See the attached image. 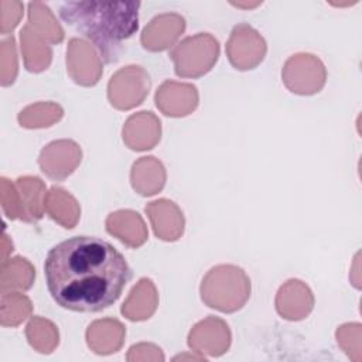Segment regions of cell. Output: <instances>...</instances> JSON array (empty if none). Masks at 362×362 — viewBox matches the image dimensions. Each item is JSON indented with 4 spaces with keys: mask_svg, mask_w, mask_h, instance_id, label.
<instances>
[{
    "mask_svg": "<svg viewBox=\"0 0 362 362\" xmlns=\"http://www.w3.org/2000/svg\"><path fill=\"white\" fill-rule=\"evenodd\" d=\"M44 276L48 293L59 307L99 313L117 301L132 270L109 242L96 236H72L48 250Z\"/></svg>",
    "mask_w": 362,
    "mask_h": 362,
    "instance_id": "6da1fadb",
    "label": "cell"
},
{
    "mask_svg": "<svg viewBox=\"0 0 362 362\" xmlns=\"http://www.w3.org/2000/svg\"><path fill=\"white\" fill-rule=\"evenodd\" d=\"M140 6V1H65L59 6V17L90 40L106 64H113L122 42L139 30Z\"/></svg>",
    "mask_w": 362,
    "mask_h": 362,
    "instance_id": "7a4b0ae2",
    "label": "cell"
},
{
    "mask_svg": "<svg viewBox=\"0 0 362 362\" xmlns=\"http://www.w3.org/2000/svg\"><path fill=\"white\" fill-rule=\"evenodd\" d=\"M199 291L208 307L222 313H235L250 297V280L243 269L233 264H219L202 279Z\"/></svg>",
    "mask_w": 362,
    "mask_h": 362,
    "instance_id": "3957f363",
    "label": "cell"
},
{
    "mask_svg": "<svg viewBox=\"0 0 362 362\" xmlns=\"http://www.w3.org/2000/svg\"><path fill=\"white\" fill-rule=\"evenodd\" d=\"M219 57V42L209 33L184 38L170 52L174 71L181 78H199L209 72Z\"/></svg>",
    "mask_w": 362,
    "mask_h": 362,
    "instance_id": "277c9868",
    "label": "cell"
},
{
    "mask_svg": "<svg viewBox=\"0 0 362 362\" xmlns=\"http://www.w3.org/2000/svg\"><path fill=\"white\" fill-rule=\"evenodd\" d=\"M150 76L141 68L129 65L117 71L107 83V98L112 106L120 110L140 105L148 95Z\"/></svg>",
    "mask_w": 362,
    "mask_h": 362,
    "instance_id": "5b68a950",
    "label": "cell"
},
{
    "mask_svg": "<svg viewBox=\"0 0 362 362\" xmlns=\"http://www.w3.org/2000/svg\"><path fill=\"white\" fill-rule=\"evenodd\" d=\"M284 85L298 95H314L325 83L324 64L311 54H296L287 59L281 71Z\"/></svg>",
    "mask_w": 362,
    "mask_h": 362,
    "instance_id": "8992f818",
    "label": "cell"
},
{
    "mask_svg": "<svg viewBox=\"0 0 362 362\" xmlns=\"http://www.w3.org/2000/svg\"><path fill=\"white\" fill-rule=\"evenodd\" d=\"M226 54L236 69H253L266 55V41L253 27L242 23L233 27L226 44Z\"/></svg>",
    "mask_w": 362,
    "mask_h": 362,
    "instance_id": "52a82bcc",
    "label": "cell"
},
{
    "mask_svg": "<svg viewBox=\"0 0 362 362\" xmlns=\"http://www.w3.org/2000/svg\"><path fill=\"white\" fill-rule=\"evenodd\" d=\"M66 66L71 78L83 86L98 83L102 68L95 49L83 40L72 38L66 49Z\"/></svg>",
    "mask_w": 362,
    "mask_h": 362,
    "instance_id": "ba28073f",
    "label": "cell"
},
{
    "mask_svg": "<svg viewBox=\"0 0 362 362\" xmlns=\"http://www.w3.org/2000/svg\"><path fill=\"white\" fill-rule=\"evenodd\" d=\"M156 105L165 116H187L198 105L197 88L189 83L167 81L156 92Z\"/></svg>",
    "mask_w": 362,
    "mask_h": 362,
    "instance_id": "9c48e42d",
    "label": "cell"
},
{
    "mask_svg": "<svg viewBox=\"0 0 362 362\" xmlns=\"http://www.w3.org/2000/svg\"><path fill=\"white\" fill-rule=\"evenodd\" d=\"M185 30V20L180 14H161L154 17L141 33V45L144 49L157 52L171 47V44Z\"/></svg>",
    "mask_w": 362,
    "mask_h": 362,
    "instance_id": "30bf717a",
    "label": "cell"
},
{
    "mask_svg": "<svg viewBox=\"0 0 362 362\" xmlns=\"http://www.w3.org/2000/svg\"><path fill=\"white\" fill-rule=\"evenodd\" d=\"M146 214L148 215L156 236L163 240H177L184 232V216L180 208L168 199L153 201L146 205Z\"/></svg>",
    "mask_w": 362,
    "mask_h": 362,
    "instance_id": "8fae6325",
    "label": "cell"
},
{
    "mask_svg": "<svg viewBox=\"0 0 362 362\" xmlns=\"http://www.w3.org/2000/svg\"><path fill=\"white\" fill-rule=\"evenodd\" d=\"M161 124L151 112H140L127 119L123 127V141L136 151L153 148L160 140Z\"/></svg>",
    "mask_w": 362,
    "mask_h": 362,
    "instance_id": "7c38bea8",
    "label": "cell"
},
{
    "mask_svg": "<svg viewBox=\"0 0 362 362\" xmlns=\"http://www.w3.org/2000/svg\"><path fill=\"white\" fill-rule=\"evenodd\" d=\"M42 150L58 157V160H38L41 171L52 180H64L81 163V148L72 140H58Z\"/></svg>",
    "mask_w": 362,
    "mask_h": 362,
    "instance_id": "4fadbf2b",
    "label": "cell"
},
{
    "mask_svg": "<svg viewBox=\"0 0 362 362\" xmlns=\"http://www.w3.org/2000/svg\"><path fill=\"white\" fill-rule=\"evenodd\" d=\"M106 229L130 247H139L147 240V230L141 216L130 209L110 214L106 219Z\"/></svg>",
    "mask_w": 362,
    "mask_h": 362,
    "instance_id": "5bb4252c",
    "label": "cell"
},
{
    "mask_svg": "<svg viewBox=\"0 0 362 362\" xmlns=\"http://www.w3.org/2000/svg\"><path fill=\"white\" fill-rule=\"evenodd\" d=\"M20 197V219L28 223L42 218L45 211V185L38 177H18L16 181Z\"/></svg>",
    "mask_w": 362,
    "mask_h": 362,
    "instance_id": "9a60e30c",
    "label": "cell"
},
{
    "mask_svg": "<svg viewBox=\"0 0 362 362\" xmlns=\"http://www.w3.org/2000/svg\"><path fill=\"white\" fill-rule=\"evenodd\" d=\"M157 307V294L150 279H141L133 287L127 301L122 307V314L132 321H141L151 317Z\"/></svg>",
    "mask_w": 362,
    "mask_h": 362,
    "instance_id": "2e32d148",
    "label": "cell"
},
{
    "mask_svg": "<svg viewBox=\"0 0 362 362\" xmlns=\"http://www.w3.org/2000/svg\"><path fill=\"white\" fill-rule=\"evenodd\" d=\"M21 52L24 57L25 68L30 72H41L48 68L51 62V49L30 24L24 25L20 31Z\"/></svg>",
    "mask_w": 362,
    "mask_h": 362,
    "instance_id": "e0dca14e",
    "label": "cell"
},
{
    "mask_svg": "<svg viewBox=\"0 0 362 362\" xmlns=\"http://www.w3.org/2000/svg\"><path fill=\"white\" fill-rule=\"evenodd\" d=\"M45 211L64 228L71 229L79 218V206L72 195L59 187H52L45 195Z\"/></svg>",
    "mask_w": 362,
    "mask_h": 362,
    "instance_id": "ac0fdd59",
    "label": "cell"
},
{
    "mask_svg": "<svg viewBox=\"0 0 362 362\" xmlns=\"http://www.w3.org/2000/svg\"><path fill=\"white\" fill-rule=\"evenodd\" d=\"M147 178L150 180V185L154 194L163 189L165 182V171L163 164L154 157H141L132 167V185L141 195L146 192Z\"/></svg>",
    "mask_w": 362,
    "mask_h": 362,
    "instance_id": "d6986e66",
    "label": "cell"
},
{
    "mask_svg": "<svg viewBox=\"0 0 362 362\" xmlns=\"http://www.w3.org/2000/svg\"><path fill=\"white\" fill-rule=\"evenodd\" d=\"M35 270L24 257H13L1 263V293L7 290H28L33 286Z\"/></svg>",
    "mask_w": 362,
    "mask_h": 362,
    "instance_id": "ffe728a7",
    "label": "cell"
},
{
    "mask_svg": "<svg viewBox=\"0 0 362 362\" xmlns=\"http://www.w3.org/2000/svg\"><path fill=\"white\" fill-rule=\"evenodd\" d=\"M294 303H298L305 310L311 311L314 305V298H313L311 290L303 281L291 279L284 286H281L277 293V298H276L277 313L281 317L290 320V314Z\"/></svg>",
    "mask_w": 362,
    "mask_h": 362,
    "instance_id": "44dd1931",
    "label": "cell"
},
{
    "mask_svg": "<svg viewBox=\"0 0 362 362\" xmlns=\"http://www.w3.org/2000/svg\"><path fill=\"white\" fill-rule=\"evenodd\" d=\"M28 24L45 40L58 44L64 40V30L57 23L49 7L34 1L28 4Z\"/></svg>",
    "mask_w": 362,
    "mask_h": 362,
    "instance_id": "7402d4cb",
    "label": "cell"
},
{
    "mask_svg": "<svg viewBox=\"0 0 362 362\" xmlns=\"http://www.w3.org/2000/svg\"><path fill=\"white\" fill-rule=\"evenodd\" d=\"M62 113L61 106L55 103H37L18 113V123L21 127L27 129L48 127L54 122H58L62 117Z\"/></svg>",
    "mask_w": 362,
    "mask_h": 362,
    "instance_id": "603a6c76",
    "label": "cell"
},
{
    "mask_svg": "<svg viewBox=\"0 0 362 362\" xmlns=\"http://www.w3.org/2000/svg\"><path fill=\"white\" fill-rule=\"evenodd\" d=\"M28 342L31 346L38 349L42 354H49L52 348L55 346L52 342H49L45 338H49L51 341L58 344V331L55 325L47 320H42L40 317H34L25 329Z\"/></svg>",
    "mask_w": 362,
    "mask_h": 362,
    "instance_id": "cb8c5ba5",
    "label": "cell"
},
{
    "mask_svg": "<svg viewBox=\"0 0 362 362\" xmlns=\"http://www.w3.org/2000/svg\"><path fill=\"white\" fill-rule=\"evenodd\" d=\"M31 311V303L18 293H4L1 296V325H17L27 318Z\"/></svg>",
    "mask_w": 362,
    "mask_h": 362,
    "instance_id": "d4e9b609",
    "label": "cell"
},
{
    "mask_svg": "<svg viewBox=\"0 0 362 362\" xmlns=\"http://www.w3.org/2000/svg\"><path fill=\"white\" fill-rule=\"evenodd\" d=\"M17 75L16 41L11 37L1 41V85L7 86L14 82Z\"/></svg>",
    "mask_w": 362,
    "mask_h": 362,
    "instance_id": "484cf974",
    "label": "cell"
},
{
    "mask_svg": "<svg viewBox=\"0 0 362 362\" xmlns=\"http://www.w3.org/2000/svg\"><path fill=\"white\" fill-rule=\"evenodd\" d=\"M1 205L8 219L20 218V197L14 185L1 177Z\"/></svg>",
    "mask_w": 362,
    "mask_h": 362,
    "instance_id": "4316f807",
    "label": "cell"
},
{
    "mask_svg": "<svg viewBox=\"0 0 362 362\" xmlns=\"http://www.w3.org/2000/svg\"><path fill=\"white\" fill-rule=\"evenodd\" d=\"M1 34H8L18 24L23 14V4L18 1H0Z\"/></svg>",
    "mask_w": 362,
    "mask_h": 362,
    "instance_id": "83f0119b",
    "label": "cell"
}]
</instances>
